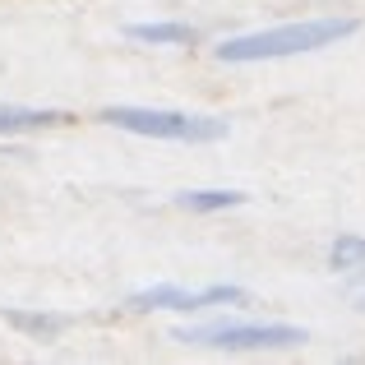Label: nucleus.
Wrapping results in <instances>:
<instances>
[{
	"label": "nucleus",
	"instance_id": "nucleus-1",
	"mask_svg": "<svg viewBox=\"0 0 365 365\" xmlns=\"http://www.w3.org/2000/svg\"><path fill=\"white\" fill-rule=\"evenodd\" d=\"M356 19H301V24H277V28H259V33L232 37L217 46V61L227 65H255V61H287V56H305V51H324L338 46L347 37H356Z\"/></svg>",
	"mask_w": 365,
	"mask_h": 365
},
{
	"label": "nucleus",
	"instance_id": "nucleus-2",
	"mask_svg": "<svg viewBox=\"0 0 365 365\" xmlns=\"http://www.w3.org/2000/svg\"><path fill=\"white\" fill-rule=\"evenodd\" d=\"M305 338L310 333L296 324H250V319H213L199 329H176V342L213 351H277V347H301Z\"/></svg>",
	"mask_w": 365,
	"mask_h": 365
},
{
	"label": "nucleus",
	"instance_id": "nucleus-3",
	"mask_svg": "<svg viewBox=\"0 0 365 365\" xmlns=\"http://www.w3.org/2000/svg\"><path fill=\"white\" fill-rule=\"evenodd\" d=\"M102 120L116 130L143 134V139H171V143H217L232 134V125L217 116H185V111H148V107H107Z\"/></svg>",
	"mask_w": 365,
	"mask_h": 365
},
{
	"label": "nucleus",
	"instance_id": "nucleus-4",
	"mask_svg": "<svg viewBox=\"0 0 365 365\" xmlns=\"http://www.w3.org/2000/svg\"><path fill=\"white\" fill-rule=\"evenodd\" d=\"M245 287L232 282H213V287H176V282H162V287H143V292L130 296L134 310H208V305H245Z\"/></svg>",
	"mask_w": 365,
	"mask_h": 365
},
{
	"label": "nucleus",
	"instance_id": "nucleus-5",
	"mask_svg": "<svg viewBox=\"0 0 365 365\" xmlns=\"http://www.w3.org/2000/svg\"><path fill=\"white\" fill-rule=\"evenodd\" d=\"M65 116L51 107H19V102H0V134L19 130H42V125H61Z\"/></svg>",
	"mask_w": 365,
	"mask_h": 365
},
{
	"label": "nucleus",
	"instance_id": "nucleus-6",
	"mask_svg": "<svg viewBox=\"0 0 365 365\" xmlns=\"http://www.w3.org/2000/svg\"><path fill=\"white\" fill-rule=\"evenodd\" d=\"M125 37H130V42H153V46H185V42H195L199 33L190 24H130Z\"/></svg>",
	"mask_w": 365,
	"mask_h": 365
},
{
	"label": "nucleus",
	"instance_id": "nucleus-7",
	"mask_svg": "<svg viewBox=\"0 0 365 365\" xmlns=\"http://www.w3.org/2000/svg\"><path fill=\"white\" fill-rule=\"evenodd\" d=\"M245 199L250 195H241V190H185L176 204L190 213H217V208H241Z\"/></svg>",
	"mask_w": 365,
	"mask_h": 365
},
{
	"label": "nucleus",
	"instance_id": "nucleus-8",
	"mask_svg": "<svg viewBox=\"0 0 365 365\" xmlns=\"http://www.w3.org/2000/svg\"><path fill=\"white\" fill-rule=\"evenodd\" d=\"M329 264H333V268H361V264H365V236L342 232L338 241L329 245Z\"/></svg>",
	"mask_w": 365,
	"mask_h": 365
},
{
	"label": "nucleus",
	"instance_id": "nucleus-9",
	"mask_svg": "<svg viewBox=\"0 0 365 365\" xmlns=\"http://www.w3.org/2000/svg\"><path fill=\"white\" fill-rule=\"evenodd\" d=\"M5 319L14 324V329H24V333H37V338H51V333H61V329H65V319H61V314H28V310H5Z\"/></svg>",
	"mask_w": 365,
	"mask_h": 365
},
{
	"label": "nucleus",
	"instance_id": "nucleus-10",
	"mask_svg": "<svg viewBox=\"0 0 365 365\" xmlns=\"http://www.w3.org/2000/svg\"><path fill=\"white\" fill-rule=\"evenodd\" d=\"M361 310H365V305H361Z\"/></svg>",
	"mask_w": 365,
	"mask_h": 365
}]
</instances>
